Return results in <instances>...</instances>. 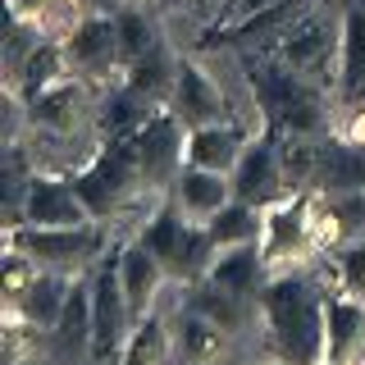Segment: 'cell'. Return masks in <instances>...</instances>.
Masks as SVG:
<instances>
[{
	"instance_id": "obj_1",
	"label": "cell",
	"mask_w": 365,
	"mask_h": 365,
	"mask_svg": "<svg viewBox=\"0 0 365 365\" xmlns=\"http://www.w3.org/2000/svg\"><path fill=\"white\" fill-rule=\"evenodd\" d=\"M260 319H265V342L279 365H324L329 347V292L315 283V274L283 269L269 274L260 288Z\"/></svg>"
},
{
	"instance_id": "obj_2",
	"label": "cell",
	"mask_w": 365,
	"mask_h": 365,
	"mask_svg": "<svg viewBox=\"0 0 365 365\" xmlns=\"http://www.w3.org/2000/svg\"><path fill=\"white\" fill-rule=\"evenodd\" d=\"M247 68V87H251V106L265 119V133H306V137H324L329 128V91L306 83L302 73H292L288 64H279L269 55H251L237 51ZM334 133V128H329Z\"/></svg>"
},
{
	"instance_id": "obj_3",
	"label": "cell",
	"mask_w": 365,
	"mask_h": 365,
	"mask_svg": "<svg viewBox=\"0 0 365 365\" xmlns=\"http://www.w3.org/2000/svg\"><path fill=\"white\" fill-rule=\"evenodd\" d=\"M142 237H146V247L160 256V265H165L169 279L187 283V288L205 279V269H210V260H215L210 228H205L201 220H187L174 201L155 205L146 228H142Z\"/></svg>"
},
{
	"instance_id": "obj_4",
	"label": "cell",
	"mask_w": 365,
	"mask_h": 365,
	"mask_svg": "<svg viewBox=\"0 0 365 365\" xmlns=\"http://www.w3.org/2000/svg\"><path fill=\"white\" fill-rule=\"evenodd\" d=\"M68 178H73L78 197L87 201V210L96 215L101 224L114 220V215H123L133 205V197L146 187L137 151H133V137L128 142H101V151L91 155L83 169H73Z\"/></svg>"
},
{
	"instance_id": "obj_5",
	"label": "cell",
	"mask_w": 365,
	"mask_h": 365,
	"mask_svg": "<svg viewBox=\"0 0 365 365\" xmlns=\"http://www.w3.org/2000/svg\"><path fill=\"white\" fill-rule=\"evenodd\" d=\"M106 247L101 224H78V228H37V224H5V251H23L41 269L55 274H78Z\"/></svg>"
},
{
	"instance_id": "obj_6",
	"label": "cell",
	"mask_w": 365,
	"mask_h": 365,
	"mask_svg": "<svg viewBox=\"0 0 365 365\" xmlns=\"http://www.w3.org/2000/svg\"><path fill=\"white\" fill-rule=\"evenodd\" d=\"M274 60L288 64L292 73H302L306 83L315 87H338V60H342V28H334L324 14H306L297 28L283 37L279 46H274Z\"/></svg>"
},
{
	"instance_id": "obj_7",
	"label": "cell",
	"mask_w": 365,
	"mask_h": 365,
	"mask_svg": "<svg viewBox=\"0 0 365 365\" xmlns=\"http://www.w3.org/2000/svg\"><path fill=\"white\" fill-rule=\"evenodd\" d=\"M133 329H137V319H133L128 292H123V279H119V256L101 260L96 274H91V342H87L91 361L123 356Z\"/></svg>"
},
{
	"instance_id": "obj_8",
	"label": "cell",
	"mask_w": 365,
	"mask_h": 365,
	"mask_svg": "<svg viewBox=\"0 0 365 365\" xmlns=\"http://www.w3.org/2000/svg\"><path fill=\"white\" fill-rule=\"evenodd\" d=\"M260 251H265V265L269 274L297 269L302 260L319 256L315 237H311V220H306V192L260 210Z\"/></svg>"
},
{
	"instance_id": "obj_9",
	"label": "cell",
	"mask_w": 365,
	"mask_h": 365,
	"mask_svg": "<svg viewBox=\"0 0 365 365\" xmlns=\"http://www.w3.org/2000/svg\"><path fill=\"white\" fill-rule=\"evenodd\" d=\"M23 119H28L32 133H41L46 142H68L73 133H83L87 123H96V110H91V83L68 73L64 83L46 87L37 101L23 106Z\"/></svg>"
},
{
	"instance_id": "obj_10",
	"label": "cell",
	"mask_w": 365,
	"mask_h": 365,
	"mask_svg": "<svg viewBox=\"0 0 365 365\" xmlns=\"http://www.w3.org/2000/svg\"><path fill=\"white\" fill-rule=\"evenodd\" d=\"M133 151H137V165H142L146 192H169L174 178L182 174V165H187V128H182V119L174 110H160L133 137Z\"/></svg>"
},
{
	"instance_id": "obj_11",
	"label": "cell",
	"mask_w": 365,
	"mask_h": 365,
	"mask_svg": "<svg viewBox=\"0 0 365 365\" xmlns=\"http://www.w3.org/2000/svg\"><path fill=\"white\" fill-rule=\"evenodd\" d=\"M311 9H315V0H274V5L256 9V14H242L228 28H210L197 46L201 51H215V46H233V51H260V46H269L274 51Z\"/></svg>"
},
{
	"instance_id": "obj_12",
	"label": "cell",
	"mask_w": 365,
	"mask_h": 365,
	"mask_svg": "<svg viewBox=\"0 0 365 365\" xmlns=\"http://www.w3.org/2000/svg\"><path fill=\"white\" fill-rule=\"evenodd\" d=\"M64 55L73 78L101 87L110 78H123V55H119V28L110 14H87L73 32L64 37Z\"/></svg>"
},
{
	"instance_id": "obj_13",
	"label": "cell",
	"mask_w": 365,
	"mask_h": 365,
	"mask_svg": "<svg viewBox=\"0 0 365 365\" xmlns=\"http://www.w3.org/2000/svg\"><path fill=\"white\" fill-rule=\"evenodd\" d=\"M228 178H233V197L247 201V205H256V210H269V205L297 197L292 182H288V174H283L279 146H274L269 133L251 137L247 151H242V160H237V169H233Z\"/></svg>"
},
{
	"instance_id": "obj_14",
	"label": "cell",
	"mask_w": 365,
	"mask_h": 365,
	"mask_svg": "<svg viewBox=\"0 0 365 365\" xmlns=\"http://www.w3.org/2000/svg\"><path fill=\"white\" fill-rule=\"evenodd\" d=\"M19 224H37V228H78V224H101L96 215L87 210V201L78 197L73 178L64 174H32V187L23 197Z\"/></svg>"
},
{
	"instance_id": "obj_15",
	"label": "cell",
	"mask_w": 365,
	"mask_h": 365,
	"mask_svg": "<svg viewBox=\"0 0 365 365\" xmlns=\"http://www.w3.org/2000/svg\"><path fill=\"white\" fill-rule=\"evenodd\" d=\"M165 110H174L187 133L228 119V101H224L220 83H215L197 60H178V83H174V96H169Z\"/></svg>"
},
{
	"instance_id": "obj_16",
	"label": "cell",
	"mask_w": 365,
	"mask_h": 365,
	"mask_svg": "<svg viewBox=\"0 0 365 365\" xmlns=\"http://www.w3.org/2000/svg\"><path fill=\"white\" fill-rule=\"evenodd\" d=\"M201 283H210V288H220V292H233V297H242V302H260V288L269 283V265H265L260 242L215 251V260H210V269H205Z\"/></svg>"
},
{
	"instance_id": "obj_17",
	"label": "cell",
	"mask_w": 365,
	"mask_h": 365,
	"mask_svg": "<svg viewBox=\"0 0 365 365\" xmlns=\"http://www.w3.org/2000/svg\"><path fill=\"white\" fill-rule=\"evenodd\" d=\"M169 201L178 205L187 220H215V215L224 210L233 197V178L228 174H215V169H197V165H182V174L174 178V187H169Z\"/></svg>"
},
{
	"instance_id": "obj_18",
	"label": "cell",
	"mask_w": 365,
	"mask_h": 365,
	"mask_svg": "<svg viewBox=\"0 0 365 365\" xmlns=\"http://www.w3.org/2000/svg\"><path fill=\"white\" fill-rule=\"evenodd\" d=\"M160 110L165 106L137 96V91L123 87V83H114L106 96H101V106H96V142H128V137L142 133Z\"/></svg>"
},
{
	"instance_id": "obj_19",
	"label": "cell",
	"mask_w": 365,
	"mask_h": 365,
	"mask_svg": "<svg viewBox=\"0 0 365 365\" xmlns=\"http://www.w3.org/2000/svg\"><path fill=\"white\" fill-rule=\"evenodd\" d=\"M329 347L324 365H365V302L329 292Z\"/></svg>"
},
{
	"instance_id": "obj_20",
	"label": "cell",
	"mask_w": 365,
	"mask_h": 365,
	"mask_svg": "<svg viewBox=\"0 0 365 365\" xmlns=\"http://www.w3.org/2000/svg\"><path fill=\"white\" fill-rule=\"evenodd\" d=\"M119 279H123V292H128L133 319H146L155 311L160 283H165L169 274H165V265H160V256L146 247V237H133V242L119 251Z\"/></svg>"
},
{
	"instance_id": "obj_21",
	"label": "cell",
	"mask_w": 365,
	"mask_h": 365,
	"mask_svg": "<svg viewBox=\"0 0 365 365\" xmlns=\"http://www.w3.org/2000/svg\"><path fill=\"white\" fill-rule=\"evenodd\" d=\"M251 142V128L224 119V123H205V128L187 133V165L197 169H215V174H233Z\"/></svg>"
},
{
	"instance_id": "obj_22",
	"label": "cell",
	"mask_w": 365,
	"mask_h": 365,
	"mask_svg": "<svg viewBox=\"0 0 365 365\" xmlns=\"http://www.w3.org/2000/svg\"><path fill=\"white\" fill-rule=\"evenodd\" d=\"M311 192H329V197H351L365 192V146L347 142V137L329 133L324 151H319V174Z\"/></svg>"
},
{
	"instance_id": "obj_23",
	"label": "cell",
	"mask_w": 365,
	"mask_h": 365,
	"mask_svg": "<svg viewBox=\"0 0 365 365\" xmlns=\"http://www.w3.org/2000/svg\"><path fill=\"white\" fill-rule=\"evenodd\" d=\"M338 101L361 106L365 101V0L342 9V60H338Z\"/></svg>"
},
{
	"instance_id": "obj_24",
	"label": "cell",
	"mask_w": 365,
	"mask_h": 365,
	"mask_svg": "<svg viewBox=\"0 0 365 365\" xmlns=\"http://www.w3.org/2000/svg\"><path fill=\"white\" fill-rule=\"evenodd\" d=\"M119 83L133 87L137 96L155 101V106H169V96H174V83H178V60L165 51V41H155L151 51L142 55V60H133L128 68H123Z\"/></svg>"
},
{
	"instance_id": "obj_25",
	"label": "cell",
	"mask_w": 365,
	"mask_h": 365,
	"mask_svg": "<svg viewBox=\"0 0 365 365\" xmlns=\"http://www.w3.org/2000/svg\"><path fill=\"white\" fill-rule=\"evenodd\" d=\"M68 274H55V269H41L37 279H32V288L19 297V306H14V315L23 319H32L37 329H55L60 324V315H64V302H68Z\"/></svg>"
},
{
	"instance_id": "obj_26",
	"label": "cell",
	"mask_w": 365,
	"mask_h": 365,
	"mask_svg": "<svg viewBox=\"0 0 365 365\" xmlns=\"http://www.w3.org/2000/svg\"><path fill=\"white\" fill-rule=\"evenodd\" d=\"M73 73L68 68V55H64V41H55V37H46L37 46V55H32L28 64H23V73H19V83L9 87L14 96L28 106V101H37L46 87H55V83H64V78Z\"/></svg>"
},
{
	"instance_id": "obj_27",
	"label": "cell",
	"mask_w": 365,
	"mask_h": 365,
	"mask_svg": "<svg viewBox=\"0 0 365 365\" xmlns=\"http://www.w3.org/2000/svg\"><path fill=\"white\" fill-rule=\"evenodd\" d=\"M279 146L283 174H288L292 192H311L315 174H319V151H324V137H306V133H269Z\"/></svg>"
},
{
	"instance_id": "obj_28",
	"label": "cell",
	"mask_w": 365,
	"mask_h": 365,
	"mask_svg": "<svg viewBox=\"0 0 365 365\" xmlns=\"http://www.w3.org/2000/svg\"><path fill=\"white\" fill-rule=\"evenodd\" d=\"M224 347H228V329H220L215 319H205L201 311H192V306H187L182 329H178V351H182V361H187V365H210V361L224 356Z\"/></svg>"
},
{
	"instance_id": "obj_29",
	"label": "cell",
	"mask_w": 365,
	"mask_h": 365,
	"mask_svg": "<svg viewBox=\"0 0 365 365\" xmlns=\"http://www.w3.org/2000/svg\"><path fill=\"white\" fill-rule=\"evenodd\" d=\"M215 237V251H228V247H242V242H260V210L247 201H228L215 220H205Z\"/></svg>"
},
{
	"instance_id": "obj_30",
	"label": "cell",
	"mask_w": 365,
	"mask_h": 365,
	"mask_svg": "<svg viewBox=\"0 0 365 365\" xmlns=\"http://www.w3.org/2000/svg\"><path fill=\"white\" fill-rule=\"evenodd\" d=\"M55 338H60L64 347H87L91 342V279H73L64 315H60V324H55Z\"/></svg>"
},
{
	"instance_id": "obj_31",
	"label": "cell",
	"mask_w": 365,
	"mask_h": 365,
	"mask_svg": "<svg viewBox=\"0 0 365 365\" xmlns=\"http://www.w3.org/2000/svg\"><path fill=\"white\" fill-rule=\"evenodd\" d=\"M46 41V28L37 19H19V14H9V37H5V91L19 83V73H23V64L37 55V46Z\"/></svg>"
},
{
	"instance_id": "obj_32",
	"label": "cell",
	"mask_w": 365,
	"mask_h": 365,
	"mask_svg": "<svg viewBox=\"0 0 365 365\" xmlns=\"http://www.w3.org/2000/svg\"><path fill=\"white\" fill-rule=\"evenodd\" d=\"M169 361V324L155 311L137 319L128 347H123V365H165Z\"/></svg>"
},
{
	"instance_id": "obj_33",
	"label": "cell",
	"mask_w": 365,
	"mask_h": 365,
	"mask_svg": "<svg viewBox=\"0 0 365 365\" xmlns=\"http://www.w3.org/2000/svg\"><path fill=\"white\" fill-rule=\"evenodd\" d=\"M247 306L251 302H242V297H233V292H220V288H210V283H192V311H201L205 319H215L220 329H228V334L242 329Z\"/></svg>"
},
{
	"instance_id": "obj_34",
	"label": "cell",
	"mask_w": 365,
	"mask_h": 365,
	"mask_svg": "<svg viewBox=\"0 0 365 365\" xmlns=\"http://www.w3.org/2000/svg\"><path fill=\"white\" fill-rule=\"evenodd\" d=\"M114 28H119V55H123V68H128L133 60H142V55L160 41V37H155V23L146 19V9H142V5H123L119 14H114Z\"/></svg>"
},
{
	"instance_id": "obj_35",
	"label": "cell",
	"mask_w": 365,
	"mask_h": 365,
	"mask_svg": "<svg viewBox=\"0 0 365 365\" xmlns=\"http://www.w3.org/2000/svg\"><path fill=\"white\" fill-rule=\"evenodd\" d=\"M41 274V265L32 256H23V251H5V306L14 311L19 297L32 288V279Z\"/></svg>"
},
{
	"instance_id": "obj_36",
	"label": "cell",
	"mask_w": 365,
	"mask_h": 365,
	"mask_svg": "<svg viewBox=\"0 0 365 365\" xmlns=\"http://www.w3.org/2000/svg\"><path fill=\"white\" fill-rule=\"evenodd\" d=\"M334 256L342 265V292L356 297V302H365V237H351V242L338 247Z\"/></svg>"
},
{
	"instance_id": "obj_37",
	"label": "cell",
	"mask_w": 365,
	"mask_h": 365,
	"mask_svg": "<svg viewBox=\"0 0 365 365\" xmlns=\"http://www.w3.org/2000/svg\"><path fill=\"white\" fill-rule=\"evenodd\" d=\"M37 334H46V329H37L32 319H23V315L9 311V319H5V361L19 365L32 347H37Z\"/></svg>"
},
{
	"instance_id": "obj_38",
	"label": "cell",
	"mask_w": 365,
	"mask_h": 365,
	"mask_svg": "<svg viewBox=\"0 0 365 365\" xmlns=\"http://www.w3.org/2000/svg\"><path fill=\"white\" fill-rule=\"evenodd\" d=\"M51 5H55V0H9V14H19V19H41Z\"/></svg>"
},
{
	"instance_id": "obj_39",
	"label": "cell",
	"mask_w": 365,
	"mask_h": 365,
	"mask_svg": "<svg viewBox=\"0 0 365 365\" xmlns=\"http://www.w3.org/2000/svg\"><path fill=\"white\" fill-rule=\"evenodd\" d=\"M123 5H128V0H83V9H87V14H119V9Z\"/></svg>"
},
{
	"instance_id": "obj_40",
	"label": "cell",
	"mask_w": 365,
	"mask_h": 365,
	"mask_svg": "<svg viewBox=\"0 0 365 365\" xmlns=\"http://www.w3.org/2000/svg\"><path fill=\"white\" fill-rule=\"evenodd\" d=\"M247 5V14H256V9H265V5H274V0H242Z\"/></svg>"
},
{
	"instance_id": "obj_41",
	"label": "cell",
	"mask_w": 365,
	"mask_h": 365,
	"mask_svg": "<svg viewBox=\"0 0 365 365\" xmlns=\"http://www.w3.org/2000/svg\"><path fill=\"white\" fill-rule=\"evenodd\" d=\"M128 5H142V9H160V5H169V0H128Z\"/></svg>"
},
{
	"instance_id": "obj_42",
	"label": "cell",
	"mask_w": 365,
	"mask_h": 365,
	"mask_svg": "<svg viewBox=\"0 0 365 365\" xmlns=\"http://www.w3.org/2000/svg\"><path fill=\"white\" fill-rule=\"evenodd\" d=\"M192 5H197V9H210V0H192Z\"/></svg>"
}]
</instances>
